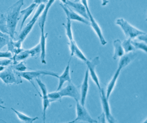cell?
Instances as JSON below:
<instances>
[{"mask_svg":"<svg viewBox=\"0 0 147 123\" xmlns=\"http://www.w3.org/2000/svg\"><path fill=\"white\" fill-rule=\"evenodd\" d=\"M24 0H18L6 11V22L8 32L9 36L13 39L15 38V34L17 26L20 19V14L22 7L24 5Z\"/></svg>","mask_w":147,"mask_h":123,"instance_id":"obj_1","label":"cell"},{"mask_svg":"<svg viewBox=\"0 0 147 123\" xmlns=\"http://www.w3.org/2000/svg\"><path fill=\"white\" fill-rule=\"evenodd\" d=\"M115 24L121 28L127 38L134 39L140 35L146 34L145 32L134 27L123 18H118L116 20Z\"/></svg>","mask_w":147,"mask_h":123,"instance_id":"obj_2","label":"cell"},{"mask_svg":"<svg viewBox=\"0 0 147 123\" xmlns=\"http://www.w3.org/2000/svg\"><path fill=\"white\" fill-rule=\"evenodd\" d=\"M16 74H18L19 76H20L21 78H22L28 82L32 83V84L35 87V88L36 89V87L34 84V80L36 78H38L41 75H49L52 76H54L55 78H58L59 75L57 73H55L51 71H48V70H33V71H29V72H17L15 70Z\"/></svg>","mask_w":147,"mask_h":123,"instance_id":"obj_3","label":"cell"},{"mask_svg":"<svg viewBox=\"0 0 147 123\" xmlns=\"http://www.w3.org/2000/svg\"><path fill=\"white\" fill-rule=\"evenodd\" d=\"M45 7V4H41L38 7V9H36L34 17L29 21V22L24 27V29L22 30L21 34L19 35L18 37V40L20 41L21 42H23L26 38V36L28 35V34L30 33V32L32 30L34 25L38 21L40 15L42 14L43 11L44 10V8Z\"/></svg>","mask_w":147,"mask_h":123,"instance_id":"obj_4","label":"cell"},{"mask_svg":"<svg viewBox=\"0 0 147 123\" xmlns=\"http://www.w3.org/2000/svg\"><path fill=\"white\" fill-rule=\"evenodd\" d=\"M20 76L16 74L15 70H13L12 67L4 69L0 72V79L7 85L16 84H18L22 83V80Z\"/></svg>","mask_w":147,"mask_h":123,"instance_id":"obj_5","label":"cell"},{"mask_svg":"<svg viewBox=\"0 0 147 123\" xmlns=\"http://www.w3.org/2000/svg\"><path fill=\"white\" fill-rule=\"evenodd\" d=\"M80 1L84 5V7L86 9L88 17H89V20H90V21H89L90 22V25H91V26L92 27V28L94 30V32L97 34V36L98 37L99 40H100L101 45H103V46L106 45L107 42L106 40L105 39L103 34H102V30L101 29L100 26H99L96 20L94 18L93 16L92 15V13L90 11L89 5H88L87 0H80Z\"/></svg>","mask_w":147,"mask_h":123,"instance_id":"obj_6","label":"cell"},{"mask_svg":"<svg viewBox=\"0 0 147 123\" xmlns=\"http://www.w3.org/2000/svg\"><path fill=\"white\" fill-rule=\"evenodd\" d=\"M76 118L70 122H76L78 121H84L89 123H96L97 121L93 119L84 105H82L79 101H76Z\"/></svg>","mask_w":147,"mask_h":123,"instance_id":"obj_7","label":"cell"},{"mask_svg":"<svg viewBox=\"0 0 147 123\" xmlns=\"http://www.w3.org/2000/svg\"><path fill=\"white\" fill-rule=\"evenodd\" d=\"M58 91L62 98L63 97H70L74 99L76 101H80V95L77 87L71 82H69L65 88H62Z\"/></svg>","mask_w":147,"mask_h":123,"instance_id":"obj_8","label":"cell"},{"mask_svg":"<svg viewBox=\"0 0 147 123\" xmlns=\"http://www.w3.org/2000/svg\"><path fill=\"white\" fill-rule=\"evenodd\" d=\"M100 62L99 56H96V57L93 59L92 60H88L86 62V64L87 66V69L89 70V75H90L92 80H93L94 83L96 84L98 89L100 90L101 88L100 87L99 79L98 78L97 73L96 72V70H95L96 66L100 65Z\"/></svg>","mask_w":147,"mask_h":123,"instance_id":"obj_9","label":"cell"},{"mask_svg":"<svg viewBox=\"0 0 147 123\" xmlns=\"http://www.w3.org/2000/svg\"><path fill=\"white\" fill-rule=\"evenodd\" d=\"M100 96L101 98V101L104 116H105V117L109 121V122H115L116 121L115 120L114 118L113 117L111 113L110 107L109 103V99H107L106 96V93H105V91L102 89H101V90H100Z\"/></svg>","mask_w":147,"mask_h":123,"instance_id":"obj_10","label":"cell"},{"mask_svg":"<svg viewBox=\"0 0 147 123\" xmlns=\"http://www.w3.org/2000/svg\"><path fill=\"white\" fill-rule=\"evenodd\" d=\"M60 5H61V7L63 9L64 12H65L66 17L69 18L70 21H76L86 25H90V22L89 21V20H87L86 19L80 16L79 14H78L74 11H73L67 5L63 4H60Z\"/></svg>","mask_w":147,"mask_h":123,"instance_id":"obj_11","label":"cell"},{"mask_svg":"<svg viewBox=\"0 0 147 123\" xmlns=\"http://www.w3.org/2000/svg\"><path fill=\"white\" fill-rule=\"evenodd\" d=\"M66 5L70 7L71 9H72L73 11H74L75 12L79 14L80 16H82L84 18L86 19L87 20H89V17H88L86 9L84 5L82 3L71 1L69 0Z\"/></svg>","mask_w":147,"mask_h":123,"instance_id":"obj_12","label":"cell"},{"mask_svg":"<svg viewBox=\"0 0 147 123\" xmlns=\"http://www.w3.org/2000/svg\"><path fill=\"white\" fill-rule=\"evenodd\" d=\"M89 70H88V69H87L86 73H85V76H84V78L83 79V82L82 83V87H81L80 99V101H79L80 103L82 105H84V106L85 105L88 90H89Z\"/></svg>","mask_w":147,"mask_h":123,"instance_id":"obj_13","label":"cell"},{"mask_svg":"<svg viewBox=\"0 0 147 123\" xmlns=\"http://www.w3.org/2000/svg\"><path fill=\"white\" fill-rule=\"evenodd\" d=\"M41 30L40 34V45L41 47V53H40V60L43 64H47L46 62V41L48 36V34H45L44 32V28H40Z\"/></svg>","mask_w":147,"mask_h":123,"instance_id":"obj_14","label":"cell"},{"mask_svg":"<svg viewBox=\"0 0 147 123\" xmlns=\"http://www.w3.org/2000/svg\"><path fill=\"white\" fill-rule=\"evenodd\" d=\"M136 56H137V53L134 52H129L123 55L120 57L118 69L121 71L123 69H124L127 66H128L132 61L134 60Z\"/></svg>","mask_w":147,"mask_h":123,"instance_id":"obj_15","label":"cell"},{"mask_svg":"<svg viewBox=\"0 0 147 123\" xmlns=\"http://www.w3.org/2000/svg\"><path fill=\"white\" fill-rule=\"evenodd\" d=\"M70 60H69L67 65L66 66L63 73L61 76H59L58 77L59 85L57 89V91L61 90L62 88V86H63L65 82L69 83L71 82V77L70 74Z\"/></svg>","mask_w":147,"mask_h":123,"instance_id":"obj_16","label":"cell"},{"mask_svg":"<svg viewBox=\"0 0 147 123\" xmlns=\"http://www.w3.org/2000/svg\"><path fill=\"white\" fill-rule=\"evenodd\" d=\"M69 47L70 50V56L71 57L73 55H75L78 58L82 60L84 62H86L88 59L86 58V56L82 52V51L78 47L77 44L75 41L69 42Z\"/></svg>","mask_w":147,"mask_h":123,"instance_id":"obj_17","label":"cell"},{"mask_svg":"<svg viewBox=\"0 0 147 123\" xmlns=\"http://www.w3.org/2000/svg\"><path fill=\"white\" fill-rule=\"evenodd\" d=\"M120 72H121V70L119 69H117L116 72H115V74H114L113 77L112 78V79H111L110 82L108 83V85L107 87V90H106V96L107 99H109L111 93L113 92V91L115 86L117 79H118V78H119Z\"/></svg>","mask_w":147,"mask_h":123,"instance_id":"obj_18","label":"cell"},{"mask_svg":"<svg viewBox=\"0 0 147 123\" xmlns=\"http://www.w3.org/2000/svg\"><path fill=\"white\" fill-rule=\"evenodd\" d=\"M113 46L114 48V55L113 57V59L116 60L119 57H121L123 55L125 54L122 46V42L120 39L114 40L113 42Z\"/></svg>","mask_w":147,"mask_h":123,"instance_id":"obj_19","label":"cell"},{"mask_svg":"<svg viewBox=\"0 0 147 123\" xmlns=\"http://www.w3.org/2000/svg\"><path fill=\"white\" fill-rule=\"evenodd\" d=\"M55 0H48V1L47 2V5H45V8H44V10L43 11L42 13L41 17L40 18L39 22V26L40 28H45V25L47 18V15L49 11V9L51 7L52 5L55 3Z\"/></svg>","mask_w":147,"mask_h":123,"instance_id":"obj_20","label":"cell"},{"mask_svg":"<svg viewBox=\"0 0 147 123\" xmlns=\"http://www.w3.org/2000/svg\"><path fill=\"white\" fill-rule=\"evenodd\" d=\"M36 6H37V4L33 3L32 4H31L29 7H28L26 8H25V9L20 11V14H21V15H23V16H24L23 19H22V23H21V26H20V30H21L22 29L26 20L32 14V13L33 12V11H34L35 8Z\"/></svg>","mask_w":147,"mask_h":123,"instance_id":"obj_21","label":"cell"},{"mask_svg":"<svg viewBox=\"0 0 147 123\" xmlns=\"http://www.w3.org/2000/svg\"><path fill=\"white\" fill-rule=\"evenodd\" d=\"M11 109L16 113L18 117V118H19V120H20L21 121L24 122H26V123H32L34 121H35V120L38 119V117L32 118L31 117H29L18 111H17V110L14 109L13 108H11Z\"/></svg>","mask_w":147,"mask_h":123,"instance_id":"obj_22","label":"cell"},{"mask_svg":"<svg viewBox=\"0 0 147 123\" xmlns=\"http://www.w3.org/2000/svg\"><path fill=\"white\" fill-rule=\"evenodd\" d=\"M29 56H30V55H29L28 50H23L18 54L15 55L14 56L12 57V59L14 62L13 64L20 62L21 61H24Z\"/></svg>","mask_w":147,"mask_h":123,"instance_id":"obj_23","label":"cell"},{"mask_svg":"<svg viewBox=\"0 0 147 123\" xmlns=\"http://www.w3.org/2000/svg\"><path fill=\"white\" fill-rule=\"evenodd\" d=\"M131 40L132 39H131L127 38L122 42L123 48L125 53L131 52H134L136 50L134 46L131 43Z\"/></svg>","mask_w":147,"mask_h":123,"instance_id":"obj_24","label":"cell"},{"mask_svg":"<svg viewBox=\"0 0 147 123\" xmlns=\"http://www.w3.org/2000/svg\"><path fill=\"white\" fill-rule=\"evenodd\" d=\"M51 101L48 97V95L47 96H42V105H43V122H45L46 119V112L48 107L50 106Z\"/></svg>","mask_w":147,"mask_h":123,"instance_id":"obj_25","label":"cell"},{"mask_svg":"<svg viewBox=\"0 0 147 123\" xmlns=\"http://www.w3.org/2000/svg\"><path fill=\"white\" fill-rule=\"evenodd\" d=\"M71 21H70L69 18H67V23L65 25V30H66V35L67 37L69 42L74 41L73 39V36L72 33L71 29Z\"/></svg>","mask_w":147,"mask_h":123,"instance_id":"obj_26","label":"cell"},{"mask_svg":"<svg viewBox=\"0 0 147 123\" xmlns=\"http://www.w3.org/2000/svg\"><path fill=\"white\" fill-rule=\"evenodd\" d=\"M131 43L134 46L135 49H139L141 50L143 52H144L145 53L147 52V45L146 43L143 42H137L135 41H133V39L131 40Z\"/></svg>","mask_w":147,"mask_h":123,"instance_id":"obj_27","label":"cell"},{"mask_svg":"<svg viewBox=\"0 0 147 123\" xmlns=\"http://www.w3.org/2000/svg\"><path fill=\"white\" fill-rule=\"evenodd\" d=\"M29 55L31 57H37L39 54L40 55L41 53V47L39 43L37 45H36L35 47L32 48V49L28 50Z\"/></svg>","mask_w":147,"mask_h":123,"instance_id":"obj_28","label":"cell"},{"mask_svg":"<svg viewBox=\"0 0 147 123\" xmlns=\"http://www.w3.org/2000/svg\"><path fill=\"white\" fill-rule=\"evenodd\" d=\"M12 68L13 70H16L17 72H25L27 69V67L25 65L24 61H21V62H20L13 64V65L12 66Z\"/></svg>","mask_w":147,"mask_h":123,"instance_id":"obj_29","label":"cell"},{"mask_svg":"<svg viewBox=\"0 0 147 123\" xmlns=\"http://www.w3.org/2000/svg\"><path fill=\"white\" fill-rule=\"evenodd\" d=\"M48 97L49 98L51 103L55 101L61 100L62 99V97L61 96L58 91L52 92V93H48Z\"/></svg>","mask_w":147,"mask_h":123,"instance_id":"obj_30","label":"cell"},{"mask_svg":"<svg viewBox=\"0 0 147 123\" xmlns=\"http://www.w3.org/2000/svg\"><path fill=\"white\" fill-rule=\"evenodd\" d=\"M35 79H36V81L38 86H39V87L41 90L42 96H47L48 95V90H47V88L45 84L41 81V80L39 78H37Z\"/></svg>","mask_w":147,"mask_h":123,"instance_id":"obj_31","label":"cell"},{"mask_svg":"<svg viewBox=\"0 0 147 123\" xmlns=\"http://www.w3.org/2000/svg\"><path fill=\"white\" fill-rule=\"evenodd\" d=\"M11 38H5V37H0V50L3 49L5 46L7 45L9 41Z\"/></svg>","mask_w":147,"mask_h":123,"instance_id":"obj_32","label":"cell"},{"mask_svg":"<svg viewBox=\"0 0 147 123\" xmlns=\"http://www.w3.org/2000/svg\"><path fill=\"white\" fill-rule=\"evenodd\" d=\"M12 55L9 51H0V59H12Z\"/></svg>","mask_w":147,"mask_h":123,"instance_id":"obj_33","label":"cell"},{"mask_svg":"<svg viewBox=\"0 0 147 123\" xmlns=\"http://www.w3.org/2000/svg\"><path fill=\"white\" fill-rule=\"evenodd\" d=\"M12 62V60L9 59H4L2 60H0V66L5 67L9 65Z\"/></svg>","mask_w":147,"mask_h":123,"instance_id":"obj_34","label":"cell"},{"mask_svg":"<svg viewBox=\"0 0 147 123\" xmlns=\"http://www.w3.org/2000/svg\"><path fill=\"white\" fill-rule=\"evenodd\" d=\"M138 39L141 41V42H145V43H146V34H142V35H140L139 36H137Z\"/></svg>","mask_w":147,"mask_h":123,"instance_id":"obj_35","label":"cell"},{"mask_svg":"<svg viewBox=\"0 0 147 123\" xmlns=\"http://www.w3.org/2000/svg\"><path fill=\"white\" fill-rule=\"evenodd\" d=\"M48 0H34V3L36 4H45L47 3Z\"/></svg>","mask_w":147,"mask_h":123,"instance_id":"obj_36","label":"cell"},{"mask_svg":"<svg viewBox=\"0 0 147 123\" xmlns=\"http://www.w3.org/2000/svg\"><path fill=\"white\" fill-rule=\"evenodd\" d=\"M0 37H5V38H9V35H8V34H5L4 32H3L2 31L0 30Z\"/></svg>","mask_w":147,"mask_h":123,"instance_id":"obj_37","label":"cell"},{"mask_svg":"<svg viewBox=\"0 0 147 123\" xmlns=\"http://www.w3.org/2000/svg\"><path fill=\"white\" fill-rule=\"evenodd\" d=\"M102 3L101 5L102 6H106L109 3V0H101Z\"/></svg>","mask_w":147,"mask_h":123,"instance_id":"obj_38","label":"cell"},{"mask_svg":"<svg viewBox=\"0 0 147 123\" xmlns=\"http://www.w3.org/2000/svg\"><path fill=\"white\" fill-rule=\"evenodd\" d=\"M69 1V0H61V1L63 4H66L67 2Z\"/></svg>","mask_w":147,"mask_h":123,"instance_id":"obj_39","label":"cell"},{"mask_svg":"<svg viewBox=\"0 0 147 123\" xmlns=\"http://www.w3.org/2000/svg\"><path fill=\"white\" fill-rule=\"evenodd\" d=\"M4 103V100L0 97V105H2V104H3Z\"/></svg>","mask_w":147,"mask_h":123,"instance_id":"obj_40","label":"cell"},{"mask_svg":"<svg viewBox=\"0 0 147 123\" xmlns=\"http://www.w3.org/2000/svg\"><path fill=\"white\" fill-rule=\"evenodd\" d=\"M4 69H5V67H3V66H0V72L3 71Z\"/></svg>","mask_w":147,"mask_h":123,"instance_id":"obj_41","label":"cell"},{"mask_svg":"<svg viewBox=\"0 0 147 123\" xmlns=\"http://www.w3.org/2000/svg\"><path fill=\"white\" fill-rule=\"evenodd\" d=\"M0 108L3 109H6V108H5V107H4V106H3V105H0Z\"/></svg>","mask_w":147,"mask_h":123,"instance_id":"obj_42","label":"cell"},{"mask_svg":"<svg viewBox=\"0 0 147 123\" xmlns=\"http://www.w3.org/2000/svg\"><path fill=\"white\" fill-rule=\"evenodd\" d=\"M75 2H80V0H75Z\"/></svg>","mask_w":147,"mask_h":123,"instance_id":"obj_43","label":"cell"}]
</instances>
